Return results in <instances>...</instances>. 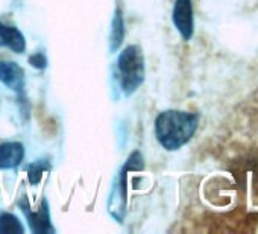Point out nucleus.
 <instances>
[{"mask_svg":"<svg viewBox=\"0 0 258 234\" xmlns=\"http://www.w3.org/2000/svg\"><path fill=\"white\" fill-rule=\"evenodd\" d=\"M20 207L23 208V213L26 214V217L29 220V226L34 232H52L53 231V228L50 225L49 205H47L46 199H43V205L37 211H31V208L28 205H25L23 201L20 202Z\"/></svg>","mask_w":258,"mask_h":234,"instance_id":"5","label":"nucleus"},{"mask_svg":"<svg viewBox=\"0 0 258 234\" xmlns=\"http://www.w3.org/2000/svg\"><path fill=\"white\" fill-rule=\"evenodd\" d=\"M0 47H10L16 53H23L26 40L17 28L0 23Z\"/></svg>","mask_w":258,"mask_h":234,"instance_id":"7","label":"nucleus"},{"mask_svg":"<svg viewBox=\"0 0 258 234\" xmlns=\"http://www.w3.org/2000/svg\"><path fill=\"white\" fill-rule=\"evenodd\" d=\"M29 63L35 67V69H44L47 66V60L43 53H35L29 58Z\"/></svg>","mask_w":258,"mask_h":234,"instance_id":"11","label":"nucleus"},{"mask_svg":"<svg viewBox=\"0 0 258 234\" xmlns=\"http://www.w3.org/2000/svg\"><path fill=\"white\" fill-rule=\"evenodd\" d=\"M118 81L126 96L133 94L145 81V58L139 46H127L117 60Z\"/></svg>","mask_w":258,"mask_h":234,"instance_id":"2","label":"nucleus"},{"mask_svg":"<svg viewBox=\"0 0 258 234\" xmlns=\"http://www.w3.org/2000/svg\"><path fill=\"white\" fill-rule=\"evenodd\" d=\"M173 25L181 34L182 40L188 41L195 32V20H193V5L191 0H176L173 7Z\"/></svg>","mask_w":258,"mask_h":234,"instance_id":"3","label":"nucleus"},{"mask_svg":"<svg viewBox=\"0 0 258 234\" xmlns=\"http://www.w3.org/2000/svg\"><path fill=\"white\" fill-rule=\"evenodd\" d=\"M0 82H4L13 91L22 94L25 90V72L13 61H0Z\"/></svg>","mask_w":258,"mask_h":234,"instance_id":"4","label":"nucleus"},{"mask_svg":"<svg viewBox=\"0 0 258 234\" xmlns=\"http://www.w3.org/2000/svg\"><path fill=\"white\" fill-rule=\"evenodd\" d=\"M199 125V115L195 112L167 109L158 114L155 121V136L167 151H178L195 136Z\"/></svg>","mask_w":258,"mask_h":234,"instance_id":"1","label":"nucleus"},{"mask_svg":"<svg viewBox=\"0 0 258 234\" xmlns=\"http://www.w3.org/2000/svg\"><path fill=\"white\" fill-rule=\"evenodd\" d=\"M25 231L17 216L11 213L0 214V234H22Z\"/></svg>","mask_w":258,"mask_h":234,"instance_id":"9","label":"nucleus"},{"mask_svg":"<svg viewBox=\"0 0 258 234\" xmlns=\"http://www.w3.org/2000/svg\"><path fill=\"white\" fill-rule=\"evenodd\" d=\"M49 169H50V166L44 160H40V161H35V163L29 164L28 166V177H29L31 184H37L41 180V175Z\"/></svg>","mask_w":258,"mask_h":234,"instance_id":"10","label":"nucleus"},{"mask_svg":"<svg viewBox=\"0 0 258 234\" xmlns=\"http://www.w3.org/2000/svg\"><path fill=\"white\" fill-rule=\"evenodd\" d=\"M111 26L112 28H111V35H109V49H111V52H115L121 46L123 38H124V23H123L121 13L118 10L115 11Z\"/></svg>","mask_w":258,"mask_h":234,"instance_id":"8","label":"nucleus"},{"mask_svg":"<svg viewBox=\"0 0 258 234\" xmlns=\"http://www.w3.org/2000/svg\"><path fill=\"white\" fill-rule=\"evenodd\" d=\"M25 157V148L19 142L0 143V169H14L20 166Z\"/></svg>","mask_w":258,"mask_h":234,"instance_id":"6","label":"nucleus"}]
</instances>
